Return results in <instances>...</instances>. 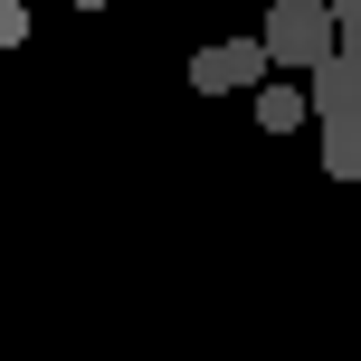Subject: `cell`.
<instances>
[{"mask_svg": "<svg viewBox=\"0 0 361 361\" xmlns=\"http://www.w3.org/2000/svg\"><path fill=\"white\" fill-rule=\"evenodd\" d=\"M267 48H276V67L314 76L343 48V10H333V0H267Z\"/></svg>", "mask_w": 361, "mask_h": 361, "instance_id": "1", "label": "cell"}, {"mask_svg": "<svg viewBox=\"0 0 361 361\" xmlns=\"http://www.w3.org/2000/svg\"><path fill=\"white\" fill-rule=\"evenodd\" d=\"M267 76H276L267 29H257V38H219V48H200V57H190V86H200V95H257Z\"/></svg>", "mask_w": 361, "mask_h": 361, "instance_id": "2", "label": "cell"}, {"mask_svg": "<svg viewBox=\"0 0 361 361\" xmlns=\"http://www.w3.org/2000/svg\"><path fill=\"white\" fill-rule=\"evenodd\" d=\"M257 124H267V133H295V124H314V76L295 86V67H276L267 86H257Z\"/></svg>", "mask_w": 361, "mask_h": 361, "instance_id": "3", "label": "cell"}, {"mask_svg": "<svg viewBox=\"0 0 361 361\" xmlns=\"http://www.w3.org/2000/svg\"><path fill=\"white\" fill-rule=\"evenodd\" d=\"M343 105H361V67H352V48H333L324 67H314V124L343 114Z\"/></svg>", "mask_w": 361, "mask_h": 361, "instance_id": "4", "label": "cell"}, {"mask_svg": "<svg viewBox=\"0 0 361 361\" xmlns=\"http://www.w3.org/2000/svg\"><path fill=\"white\" fill-rule=\"evenodd\" d=\"M324 171L333 180H361V105L324 114Z\"/></svg>", "mask_w": 361, "mask_h": 361, "instance_id": "5", "label": "cell"}, {"mask_svg": "<svg viewBox=\"0 0 361 361\" xmlns=\"http://www.w3.org/2000/svg\"><path fill=\"white\" fill-rule=\"evenodd\" d=\"M343 48H352V67H361V38H343Z\"/></svg>", "mask_w": 361, "mask_h": 361, "instance_id": "6", "label": "cell"}, {"mask_svg": "<svg viewBox=\"0 0 361 361\" xmlns=\"http://www.w3.org/2000/svg\"><path fill=\"white\" fill-rule=\"evenodd\" d=\"M76 10H105V0H76Z\"/></svg>", "mask_w": 361, "mask_h": 361, "instance_id": "7", "label": "cell"}]
</instances>
